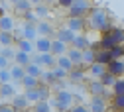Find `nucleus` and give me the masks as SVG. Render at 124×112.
I'll return each instance as SVG.
<instances>
[{
    "label": "nucleus",
    "instance_id": "17",
    "mask_svg": "<svg viewBox=\"0 0 124 112\" xmlns=\"http://www.w3.org/2000/svg\"><path fill=\"white\" fill-rule=\"evenodd\" d=\"M14 45H16V49L26 51V53H32V51L36 49L34 43L30 41V39H24V37H16V39H14Z\"/></svg>",
    "mask_w": 124,
    "mask_h": 112
},
{
    "label": "nucleus",
    "instance_id": "35",
    "mask_svg": "<svg viewBox=\"0 0 124 112\" xmlns=\"http://www.w3.org/2000/svg\"><path fill=\"white\" fill-rule=\"evenodd\" d=\"M24 71H26L28 75H32V77H38V79H39V75H41V69H39V65H36V63H32V61H30L28 65L24 67Z\"/></svg>",
    "mask_w": 124,
    "mask_h": 112
},
{
    "label": "nucleus",
    "instance_id": "48",
    "mask_svg": "<svg viewBox=\"0 0 124 112\" xmlns=\"http://www.w3.org/2000/svg\"><path fill=\"white\" fill-rule=\"evenodd\" d=\"M43 2H47V4H51V2H57V0H43Z\"/></svg>",
    "mask_w": 124,
    "mask_h": 112
},
{
    "label": "nucleus",
    "instance_id": "40",
    "mask_svg": "<svg viewBox=\"0 0 124 112\" xmlns=\"http://www.w3.org/2000/svg\"><path fill=\"white\" fill-rule=\"evenodd\" d=\"M22 18H24V22H32V24L38 22V16L34 14V10H28L26 14H22Z\"/></svg>",
    "mask_w": 124,
    "mask_h": 112
},
{
    "label": "nucleus",
    "instance_id": "7",
    "mask_svg": "<svg viewBox=\"0 0 124 112\" xmlns=\"http://www.w3.org/2000/svg\"><path fill=\"white\" fill-rule=\"evenodd\" d=\"M87 89H89V92H91V97H104V98L108 97V94H106V87L99 81V79H97V81H91Z\"/></svg>",
    "mask_w": 124,
    "mask_h": 112
},
{
    "label": "nucleus",
    "instance_id": "44",
    "mask_svg": "<svg viewBox=\"0 0 124 112\" xmlns=\"http://www.w3.org/2000/svg\"><path fill=\"white\" fill-rule=\"evenodd\" d=\"M0 112H18L12 104H0Z\"/></svg>",
    "mask_w": 124,
    "mask_h": 112
},
{
    "label": "nucleus",
    "instance_id": "52",
    "mask_svg": "<svg viewBox=\"0 0 124 112\" xmlns=\"http://www.w3.org/2000/svg\"><path fill=\"white\" fill-rule=\"evenodd\" d=\"M57 112H67V110H57Z\"/></svg>",
    "mask_w": 124,
    "mask_h": 112
},
{
    "label": "nucleus",
    "instance_id": "24",
    "mask_svg": "<svg viewBox=\"0 0 124 112\" xmlns=\"http://www.w3.org/2000/svg\"><path fill=\"white\" fill-rule=\"evenodd\" d=\"M34 14L38 16L39 20H43L45 16H49V4H47V2H39V4H36V6H34Z\"/></svg>",
    "mask_w": 124,
    "mask_h": 112
},
{
    "label": "nucleus",
    "instance_id": "49",
    "mask_svg": "<svg viewBox=\"0 0 124 112\" xmlns=\"http://www.w3.org/2000/svg\"><path fill=\"white\" fill-rule=\"evenodd\" d=\"M24 112H34V108H26V110H24Z\"/></svg>",
    "mask_w": 124,
    "mask_h": 112
},
{
    "label": "nucleus",
    "instance_id": "45",
    "mask_svg": "<svg viewBox=\"0 0 124 112\" xmlns=\"http://www.w3.org/2000/svg\"><path fill=\"white\" fill-rule=\"evenodd\" d=\"M71 2H73V0H57V4H59L61 8H69Z\"/></svg>",
    "mask_w": 124,
    "mask_h": 112
},
{
    "label": "nucleus",
    "instance_id": "42",
    "mask_svg": "<svg viewBox=\"0 0 124 112\" xmlns=\"http://www.w3.org/2000/svg\"><path fill=\"white\" fill-rule=\"evenodd\" d=\"M67 112H91V110H89L87 106H83V104H73Z\"/></svg>",
    "mask_w": 124,
    "mask_h": 112
},
{
    "label": "nucleus",
    "instance_id": "11",
    "mask_svg": "<svg viewBox=\"0 0 124 112\" xmlns=\"http://www.w3.org/2000/svg\"><path fill=\"white\" fill-rule=\"evenodd\" d=\"M34 47L38 49V53H49V51H51V37H43V36H39V37L36 39Z\"/></svg>",
    "mask_w": 124,
    "mask_h": 112
},
{
    "label": "nucleus",
    "instance_id": "3",
    "mask_svg": "<svg viewBox=\"0 0 124 112\" xmlns=\"http://www.w3.org/2000/svg\"><path fill=\"white\" fill-rule=\"evenodd\" d=\"M53 104H55L57 110H69V108L73 106V94H69V92L63 90V89H59V90L55 92Z\"/></svg>",
    "mask_w": 124,
    "mask_h": 112
},
{
    "label": "nucleus",
    "instance_id": "53",
    "mask_svg": "<svg viewBox=\"0 0 124 112\" xmlns=\"http://www.w3.org/2000/svg\"><path fill=\"white\" fill-rule=\"evenodd\" d=\"M120 112H124V110H120Z\"/></svg>",
    "mask_w": 124,
    "mask_h": 112
},
{
    "label": "nucleus",
    "instance_id": "34",
    "mask_svg": "<svg viewBox=\"0 0 124 112\" xmlns=\"http://www.w3.org/2000/svg\"><path fill=\"white\" fill-rule=\"evenodd\" d=\"M83 53V63H87V65H91V63H95V49L89 45L87 49H83L81 51Z\"/></svg>",
    "mask_w": 124,
    "mask_h": 112
},
{
    "label": "nucleus",
    "instance_id": "50",
    "mask_svg": "<svg viewBox=\"0 0 124 112\" xmlns=\"http://www.w3.org/2000/svg\"><path fill=\"white\" fill-rule=\"evenodd\" d=\"M0 16H4V10H2V6H0Z\"/></svg>",
    "mask_w": 124,
    "mask_h": 112
},
{
    "label": "nucleus",
    "instance_id": "29",
    "mask_svg": "<svg viewBox=\"0 0 124 112\" xmlns=\"http://www.w3.org/2000/svg\"><path fill=\"white\" fill-rule=\"evenodd\" d=\"M14 97V87L10 83H0V98H12Z\"/></svg>",
    "mask_w": 124,
    "mask_h": 112
},
{
    "label": "nucleus",
    "instance_id": "38",
    "mask_svg": "<svg viewBox=\"0 0 124 112\" xmlns=\"http://www.w3.org/2000/svg\"><path fill=\"white\" fill-rule=\"evenodd\" d=\"M110 89H112V94H124V79H122V77H118Z\"/></svg>",
    "mask_w": 124,
    "mask_h": 112
},
{
    "label": "nucleus",
    "instance_id": "31",
    "mask_svg": "<svg viewBox=\"0 0 124 112\" xmlns=\"http://www.w3.org/2000/svg\"><path fill=\"white\" fill-rule=\"evenodd\" d=\"M110 106H112V110H116V112L124 110V94H112Z\"/></svg>",
    "mask_w": 124,
    "mask_h": 112
},
{
    "label": "nucleus",
    "instance_id": "13",
    "mask_svg": "<svg viewBox=\"0 0 124 112\" xmlns=\"http://www.w3.org/2000/svg\"><path fill=\"white\" fill-rule=\"evenodd\" d=\"M12 106L18 112H24L26 108H30V102H28V98L24 97V94H14L12 97Z\"/></svg>",
    "mask_w": 124,
    "mask_h": 112
},
{
    "label": "nucleus",
    "instance_id": "6",
    "mask_svg": "<svg viewBox=\"0 0 124 112\" xmlns=\"http://www.w3.org/2000/svg\"><path fill=\"white\" fill-rule=\"evenodd\" d=\"M83 69H85V65H81V67L77 65V67H73V69L67 73V79H69L73 85H79V83L85 81V71H83Z\"/></svg>",
    "mask_w": 124,
    "mask_h": 112
},
{
    "label": "nucleus",
    "instance_id": "30",
    "mask_svg": "<svg viewBox=\"0 0 124 112\" xmlns=\"http://www.w3.org/2000/svg\"><path fill=\"white\" fill-rule=\"evenodd\" d=\"M39 81H41V83H45V85H49V87H53L57 79H55L53 71H41V75H39Z\"/></svg>",
    "mask_w": 124,
    "mask_h": 112
},
{
    "label": "nucleus",
    "instance_id": "1",
    "mask_svg": "<svg viewBox=\"0 0 124 112\" xmlns=\"http://www.w3.org/2000/svg\"><path fill=\"white\" fill-rule=\"evenodd\" d=\"M87 24L91 30H95V31H101V34H104V31H108L112 28V20H110V16H108L102 8H93L87 16Z\"/></svg>",
    "mask_w": 124,
    "mask_h": 112
},
{
    "label": "nucleus",
    "instance_id": "10",
    "mask_svg": "<svg viewBox=\"0 0 124 112\" xmlns=\"http://www.w3.org/2000/svg\"><path fill=\"white\" fill-rule=\"evenodd\" d=\"M32 63H36V65H47L51 69V67H55V55H51V53H39V55L34 57Z\"/></svg>",
    "mask_w": 124,
    "mask_h": 112
},
{
    "label": "nucleus",
    "instance_id": "12",
    "mask_svg": "<svg viewBox=\"0 0 124 112\" xmlns=\"http://www.w3.org/2000/svg\"><path fill=\"white\" fill-rule=\"evenodd\" d=\"M69 45L75 47V49H79V51H83V49H87V47L91 45V41H89L83 34H75V37H73V41H71Z\"/></svg>",
    "mask_w": 124,
    "mask_h": 112
},
{
    "label": "nucleus",
    "instance_id": "16",
    "mask_svg": "<svg viewBox=\"0 0 124 112\" xmlns=\"http://www.w3.org/2000/svg\"><path fill=\"white\" fill-rule=\"evenodd\" d=\"M51 55L59 57V55H65L67 53V43H63L61 39H51Z\"/></svg>",
    "mask_w": 124,
    "mask_h": 112
},
{
    "label": "nucleus",
    "instance_id": "51",
    "mask_svg": "<svg viewBox=\"0 0 124 112\" xmlns=\"http://www.w3.org/2000/svg\"><path fill=\"white\" fill-rule=\"evenodd\" d=\"M10 2H12V4H16V2H18V0H10Z\"/></svg>",
    "mask_w": 124,
    "mask_h": 112
},
{
    "label": "nucleus",
    "instance_id": "8",
    "mask_svg": "<svg viewBox=\"0 0 124 112\" xmlns=\"http://www.w3.org/2000/svg\"><path fill=\"white\" fill-rule=\"evenodd\" d=\"M36 30H38V34H39V36H43V37H51V36H55L53 26H51L49 22H45V20L36 22Z\"/></svg>",
    "mask_w": 124,
    "mask_h": 112
},
{
    "label": "nucleus",
    "instance_id": "23",
    "mask_svg": "<svg viewBox=\"0 0 124 112\" xmlns=\"http://www.w3.org/2000/svg\"><path fill=\"white\" fill-rule=\"evenodd\" d=\"M14 61H16V65H22V67H26L30 61H32V57H30V53H26V51H20V49H16V53H14Z\"/></svg>",
    "mask_w": 124,
    "mask_h": 112
},
{
    "label": "nucleus",
    "instance_id": "47",
    "mask_svg": "<svg viewBox=\"0 0 124 112\" xmlns=\"http://www.w3.org/2000/svg\"><path fill=\"white\" fill-rule=\"evenodd\" d=\"M39 2H43V0H30V4H32V6H36V4H39Z\"/></svg>",
    "mask_w": 124,
    "mask_h": 112
},
{
    "label": "nucleus",
    "instance_id": "18",
    "mask_svg": "<svg viewBox=\"0 0 124 112\" xmlns=\"http://www.w3.org/2000/svg\"><path fill=\"white\" fill-rule=\"evenodd\" d=\"M73 37H75V31H71L69 28H63V30H57L55 31V39H61L63 43H71L73 41Z\"/></svg>",
    "mask_w": 124,
    "mask_h": 112
},
{
    "label": "nucleus",
    "instance_id": "15",
    "mask_svg": "<svg viewBox=\"0 0 124 112\" xmlns=\"http://www.w3.org/2000/svg\"><path fill=\"white\" fill-rule=\"evenodd\" d=\"M69 59H71V63H73V65L77 67V65H85V63H83V53L79 51V49H75V47H67V53H65Z\"/></svg>",
    "mask_w": 124,
    "mask_h": 112
},
{
    "label": "nucleus",
    "instance_id": "4",
    "mask_svg": "<svg viewBox=\"0 0 124 112\" xmlns=\"http://www.w3.org/2000/svg\"><path fill=\"white\" fill-rule=\"evenodd\" d=\"M89 110L91 112H108V102L104 97H93L91 98V104H89Z\"/></svg>",
    "mask_w": 124,
    "mask_h": 112
},
{
    "label": "nucleus",
    "instance_id": "5",
    "mask_svg": "<svg viewBox=\"0 0 124 112\" xmlns=\"http://www.w3.org/2000/svg\"><path fill=\"white\" fill-rule=\"evenodd\" d=\"M106 71L110 73V75H114L116 79L118 77H124V59H112L106 65Z\"/></svg>",
    "mask_w": 124,
    "mask_h": 112
},
{
    "label": "nucleus",
    "instance_id": "9",
    "mask_svg": "<svg viewBox=\"0 0 124 112\" xmlns=\"http://www.w3.org/2000/svg\"><path fill=\"white\" fill-rule=\"evenodd\" d=\"M85 26H87V18H69L65 28H69L71 31H75V34H81V31L85 30Z\"/></svg>",
    "mask_w": 124,
    "mask_h": 112
},
{
    "label": "nucleus",
    "instance_id": "14",
    "mask_svg": "<svg viewBox=\"0 0 124 112\" xmlns=\"http://www.w3.org/2000/svg\"><path fill=\"white\" fill-rule=\"evenodd\" d=\"M112 61L110 49H97L95 51V63H101V65H108Z\"/></svg>",
    "mask_w": 124,
    "mask_h": 112
},
{
    "label": "nucleus",
    "instance_id": "27",
    "mask_svg": "<svg viewBox=\"0 0 124 112\" xmlns=\"http://www.w3.org/2000/svg\"><path fill=\"white\" fill-rule=\"evenodd\" d=\"M0 31H14V20L10 16H0Z\"/></svg>",
    "mask_w": 124,
    "mask_h": 112
},
{
    "label": "nucleus",
    "instance_id": "26",
    "mask_svg": "<svg viewBox=\"0 0 124 112\" xmlns=\"http://www.w3.org/2000/svg\"><path fill=\"white\" fill-rule=\"evenodd\" d=\"M55 65H57V67H61V69H65V71H71V69L75 67L67 55H59V57L55 59Z\"/></svg>",
    "mask_w": 124,
    "mask_h": 112
},
{
    "label": "nucleus",
    "instance_id": "19",
    "mask_svg": "<svg viewBox=\"0 0 124 112\" xmlns=\"http://www.w3.org/2000/svg\"><path fill=\"white\" fill-rule=\"evenodd\" d=\"M22 34H24V39H36V36H38V30H36V24H32V22H24V30H22Z\"/></svg>",
    "mask_w": 124,
    "mask_h": 112
},
{
    "label": "nucleus",
    "instance_id": "37",
    "mask_svg": "<svg viewBox=\"0 0 124 112\" xmlns=\"http://www.w3.org/2000/svg\"><path fill=\"white\" fill-rule=\"evenodd\" d=\"M110 55H112V59H122L124 57V43H116L114 47H110Z\"/></svg>",
    "mask_w": 124,
    "mask_h": 112
},
{
    "label": "nucleus",
    "instance_id": "33",
    "mask_svg": "<svg viewBox=\"0 0 124 112\" xmlns=\"http://www.w3.org/2000/svg\"><path fill=\"white\" fill-rule=\"evenodd\" d=\"M34 112H53L51 110V104L47 102V100H38V102H34Z\"/></svg>",
    "mask_w": 124,
    "mask_h": 112
},
{
    "label": "nucleus",
    "instance_id": "46",
    "mask_svg": "<svg viewBox=\"0 0 124 112\" xmlns=\"http://www.w3.org/2000/svg\"><path fill=\"white\" fill-rule=\"evenodd\" d=\"M8 67V59L4 55H0V69H6Z\"/></svg>",
    "mask_w": 124,
    "mask_h": 112
},
{
    "label": "nucleus",
    "instance_id": "39",
    "mask_svg": "<svg viewBox=\"0 0 124 112\" xmlns=\"http://www.w3.org/2000/svg\"><path fill=\"white\" fill-rule=\"evenodd\" d=\"M51 71H53V75H55V79L57 81H63V79H67V73L69 71H65V69H61V67H51Z\"/></svg>",
    "mask_w": 124,
    "mask_h": 112
},
{
    "label": "nucleus",
    "instance_id": "20",
    "mask_svg": "<svg viewBox=\"0 0 124 112\" xmlns=\"http://www.w3.org/2000/svg\"><path fill=\"white\" fill-rule=\"evenodd\" d=\"M20 85L24 87V89H36L38 85H39V79L38 77H32V75H24L22 79H20Z\"/></svg>",
    "mask_w": 124,
    "mask_h": 112
},
{
    "label": "nucleus",
    "instance_id": "22",
    "mask_svg": "<svg viewBox=\"0 0 124 112\" xmlns=\"http://www.w3.org/2000/svg\"><path fill=\"white\" fill-rule=\"evenodd\" d=\"M104 34H108L112 39H114V43H124V30L122 28H116V26H112L108 31H104Z\"/></svg>",
    "mask_w": 124,
    "mask_h": 112
},
{
    "label": "nucleus",
    "instance_id": "21",
    "mask_svg": "<svg viewBox=\"0 0 124 112\" xmlns=\"http://www.w3.org/2000/svg\"><path fill=\"white\" fill-rule=\"evenodd\" d=\"M14 31H0V47H12L14 45Z\"/></svg>",
    "mask_w": 124,
    "mask_h": 112
},
{
    "label": "nucleus",
    "instance_id": "32",
    "mask_svg": "<svg viewBox=\"0 0 124 112\" xmlns=\"http://www.w3.org/2000/svg\"><path fill=\"white\" fill-rule=\"evenodd\" d=\"M89 71H91V75L95 77V79H99V77L106 71V65H101V63H91V65H89Z\"/></svg>",
    "mask_w": 124,
    "mask_h": 112
},
{
    "label": "nucleus",
    "instance_id": "28",
    "mask_svg": "<svg viewBox=\"0 0 124 112\" xmlns=\"http://www.w3.org/2000/svg\"><path fill=\"white\" fill-rule=\"evenodd\" d=\"M28 10H32V4H30V0H18L16 4H14V12L16 14H26Z\"/></svg>",
    "mask_w": 124,
    "mask_h": 112
},
{
    "label": "nucleus",
    "instance_id": "36",
    "mask_svg": "<svg viewBox=\"0 0 124 112\" xmlns=\"http://www.w3.org/2000/svg\"><path fill=\"white\" fill-rule=\"evenodd\" d=\"M99 81H101L104 87H112V85H114V81H116V77H114V75H110L108 71H104V73L99 77Z\"/></svg>",
    "mask_w": 124,
    "mask_h": 112
},
{
    "label": "nucleus",
    "instance_id": "41",
    "mask_svg": "<svg viewBox=\"0 0 124 112\" xmlns=\"http://www.w3.org/2000/svg\"><path fill=\"white\" fill-rule=\"evenodd\" d=\"M14 53H16V49H12V47H4V51H0V55H4L8 61L14 59Z\"/></svg>",
    "mask_w": 124,
    "mask_h": 112
},
{
    "label": "nucleus",
    "instance_id": "25",
    "mask_svg": "<svg viewBox=\"0 0 124 112\" xmlns=\"http://www.w3.org/2000/svg\"><path fill=\"white\" fill-rule=\"evenodd\" d=\"M8 71H10V79H14L16 83H20V79L26 75V71H24V67H22V65H12Z\"/></svg>",
    "mask_w": 124,
    "mask_h": 112
},
{
    "label": "nucleus",
    "instance_id": "43",
    "mask_svg": "<svg viewBox=\"0 0 124 112\" xmlns=\"http://www.w3.org/2000/svg\"><path fill=\"white\" fill-rule=\"evenodd\" d=\"M8 81H10V71L0 69V83H8Z\"/></svg>",
    "mask_w": 124,
    "mask_h": 112
},
{
    "label": "nucleus",
    "instance_id": "2",
    "mask_svg": "<svg viewBox=\"0 0 124 112\" xmlns=\"http://www.w3.org/2000/svg\"><path fill=\"white\" fill-rule=\"evenodd\" d=\"M91 10H93L91 0H73L71 6L67 8V14L69 18H87Z\"/></svg>",
    "mask_w": 124,
    "mask_h": 112
}]
</instances>
